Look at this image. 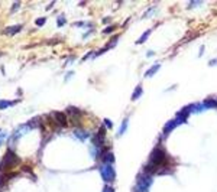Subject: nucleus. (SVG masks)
I'll list each match as a JSON object with an SVG mask.
<instances>
[{
	"label": "nucleus",
	"mask_w": 217,
	"mask_h": 192,
	"mask_svg": "<svg viewBox=\"0 0 217 192\" xmlns=\"http://www.w3.org/2000/svg\"><path fill=\"white\" fill-rule=\"evenodd\" d=\"M52 117L55 118V122L58 123V126L59 127H67V124H68V118H67V114H64V113H54L52 114Z\"/></svg>",
	"instance_id": "obj_5"
},
{
	"label": "nucleus",
	"mask_w": 217,
	"mask_h": 192,
	"mask_svg": "<svg viewBox=\"0 0 217 192\" xmlns=\"http://www.w3.org/2000/svg\"><path fill=\"white\" fill-rule=\"evenodd\" d=\"M5 139H6V134L5 133H2V134H0V146H2V143L5 142Z\"/></svg>",
	"instance_id": "obj_26"
},
{
	"label": "nucleus",
	"mask_w": 217,
	"mask_h": 192,
	"mask_svg": "<svg viewBox=\"0 0 217 192\" xmlns=\"http://www.w3.org/2000/svg\"><path fill=\"white\" fill-rule=\"evenodd\" d=\"M104 124H106V127H107V129H112V127H113V123L110 122L108 118H104Z\"/></svg>",
	"instance_id": "obj_21"
},
{
	"label": "nucleus",
	"mask_w": 217,
	"mask_h": 192,
	"mask_svg": "<svg viewBox=\"0 0 217 192\" xmlns=\"http://www.w3.org/2000/svg\"><path fill=\"white\" fill-rule=\"evenodd\" d=\"M154 55H155V52H154V51H149L146 54V56H154Z\"/></svg>",
	"instance_id": "obj_28"
},
{
	"label": "nucleus",
	"mask_w": 217,
	"mask_h": 192,
	"mask_svg": "<svg viewBox=\"0 0 217 192\" xmlns=\"http://www.w3.org/2000/svg\"><path fill=\"white\" fill-rule=\"evenodd\" d=\"M64 23H65V19H64V16H59V18H58V26H62Z\"/></svg>",
	"instance_id": "obj_23"
},
{
	"label": "nucleus",
	"mask_w": 217,
	"mask_h": 192,
	"mask_svg": "<svg viewBox=\"0 0 217 192\" xmlns=\"http://www.w3.org/2000/svg\"><path fill=\"white\" fill-rule=\"evenodd\" d=\"M155 10H156V7H152V9L146 10V13H143V16H142V18H143V19H145V18H151L152 14H155Z\"/></svg>",
	"instance_id": "obj_18"
},
{
	"label": "nucleus",
	"mask_w": 217,
	"mask_h": 192,
	"mask_svg": "<svg viewBox=\"0 0 217 192\" xmlns=\"http://www.w3.org/2000/svg\"><path fill=\"white\" fill-rule=\"evenodd\" d=\"M203 52H204V48H203V46H201V48H200V52H198V55L201 56V55H203Z\"/></svg>",
	"instance_id": "obj_29"
},
{
	"label": "nucleus",
	"mask_w": 217,
	"mask_h": 192,
	"mask_svg": "<svg viewBox=\"0 0 217 192\" xmlns=\"http://www.w3.org/2000/svg\"><path fill=\"white\" fill-rule=\"evenodd\" d=\"M114 30V26H108V28L104 29V33H110V32H113Z\"/></svg>",
	"instance_id": "obj_24"
},
{
	"label": "nucleus",
	"mask_w": 217,
	"mask_h": 192,
	"mask_svg": "<svg viewBox=\"0 0 217 192\" xmlns=\"http://www.w3.org/2000/svg\"><path fill=\"white\" fill-rule=\"evenodd\" d=\"M16 101H7V100H0V110H5L9 106H13Z\"/></svg>",
	"instance_id": "obj_14"
},
{
	"label": "nucleus",
	"mask_w": 217,
	"mask_h": 192,
	"mask_svg": "<svg viewBox=\"0 0 217 192\" xmlns=\"http://www.w3.org/2000/svg\"><path fill=\"white\" fill-rule=\"evenodd\" d=\"M19 162L20 160H19V158H18V155H16L12 149H9L7 152H6L5 158H3L2 162H0V174H3V170L12 168V166H14V165H18Z\"/></svg>",
	"instance_id": "obj_2"
},
{
	"label": "nucleus",
	"mask_w": 217,
	"mask_h": 192,
	"mask_svg": "<svg viewBox=\"0 0 217 192\" xmlns=\"http://www.w3.org/2000/svg\"><path fill=\"white\" fill-rule=\"evenodd\" d=\"M203 106L206 110H208V108H211V107H217V101L214 98H208L203 103Z\"/></svg>",
	"instance_id": "obj_13"
},
{
	"label": "nucleus",
	"mask_w": 217,
	"mask_h": 192,
	"mask_svg": "<svg viewBox=\"0 0 217 192\" xmlns=\"http://www.w3.org/2000/svg\"><path fill=\"white\" fill-rule=\"evenodd\" d=\"M191 114L190 113V108L188 107H185V108H182L181 111L177 114V117L174 118L175 122H177V124H181V123H185L187 122V118H188V116Z\"/></svg>",
	"instance_id": "obj_6"
},
{
	"label": "nucleus",
	"mask_w": 217,
	"mask_h": 192,
	"mask_svg": "<svg viewBox=\"0 0 217 192\" xmlns=\"http://www.w3.org/2000/svg\"><path fill=\"white\" fill-rule=\"evenodd\" d=\"M175 126H178V124H177V122H175V120H171V122H168L165 124V127H164V134H168V133H170V131H172L175 129Z\"/></svg>",
	"instance_id": "obj_10"
},
{
	"label": "nucleus",
	"mask_w": 217,
	"mask_h": 192,
	"mask_svg": "<svg viewBox=\"0 0 217 192\" xmlns=\"http://www.w3.org/2000/svg\"><path fill=\"white\" fill-rule=\"evenodd\" d=\"M141 95H142V85H137L136 88H135V93H133V95H132V100L135 101V100H137Z\"/></svg>",
	"instance_id": "obj_15"
},
{
	"label": "nucleus",
	"mask_w": 217,
	"mask_h": 192,
	"mask_svg": "<svg viewBox=\"0 0 217 192\" xmlns=\"http://www.w3.org/2000/svg\"><path fill=\"white\" fill-rule=\"evenodd\" d=\"M170 162H172V159L166 155L165 149H164L162 146H156L155 149L152 150L151 156H149V162H148V165L143 166V170H142V172L152 176V175L156 174L158 169L170 166Z\"/></svg>",
	"instance_id": "obj_1"
},
{
	"label": "nucleus",
	"mask_w": 217,
	"mask_h": 192,
	"mask_svg": "<svg viewBox=\"0 0 217 192\" xmlns=\"http://www.w3.org/2000/svg\"><path fill=\"white\" fill-rule=\"evenodd\" d=\"M100 174H101V178L104 179V182H112L114 181V168L113 165H104L101 163L100 165Z\"/></svg>",
	"instance_id": "obj_4"
},
{
	"label": "nucleus",
	"mask_w": 217,
	"mask_h": 192,
	"mask_svg": "<svg viewBox=\"0 0 217 192\" xmlns=\"http://www.w3.org/2000/svg\"><path fill=\"white\" fill-rule=\"evenodd\" d=\"M216 101H217V98H216Z\"/></svg>",
	"instance_id": "obj_30"
},
{
	"label": "nucleus",
	"mask_w": 217,
	"mask_h": 192,
	"mask_svg": "<svg viewBox=\"0 0 217 192\" xmlns=\"http://www.w3.org/2000/svg\"><path fill=\"white\" fill-rule=\"evenodd\" d=\"M45 22H47V19H45V18H38V19H36V25H38V26L45 25Z\"/></svg>",
	"instance_id": "obj_19"
},
{
	"label": "nucleus",
	"mask_w": 217,
	"mask_h": 192,
	"mask_svg": "<svg viewBox=\"0 0 217 192\" xmlns=\"http://www.w3.org/2000/svg\"><path fill=\"white\" fill-rule=\"evenodd\" d=\"M65 114H70V117H72L74 118V122H76L77 118H80L81 111L77 107H68L67 108V111H65Z\"/></svg>",
	"instance_id": "obj_8"
},
{
	"label": "nucleus",
	"mask_w": 217,
	"mask_h": 192,
	"mask_svg": "<svg viewBox=\"0 0 217 192\" xmlns=\"http://www.w3.org/2000/svg\"><path fill=\"white\" fill-rule=\"evenodd\" d=\"M74 134H76V137H78L81 142H84V140L88 139V133L84 131V130H81V129H77V130L74 131Z\"/></svg>",
	"instance_id": "obj_11"
},
{
	"label": "nucleus",
	"mask_w": 217,
	"mask_h": 192,
	"mask_svg": "<svg viewBox=\"0 0 217 192\" xmlns=\"http://www.w3.org/2000/svg\"><path fill=\"white\" fill-rule=\"evenodd\" d=\"M208 65H210V66L217 65V59H213V61H210V62H208Z\"/></svg>",
	"instance_id": "obj_27"
},
{
	"label": "nucleus",
	"mask_w": 217,
	"mask_h": 192,
	"mask_svg": "<svg viewBox=\"0 0 217 192\" xmlns=\"http://www.w3.org/2000/svg\"><path fill=\"white\" fill-rule=\"evenodd\" d=\"M101 163L104 165H113L114 163V155L112 152H106L101 158Z\"/></svg>",
	"instance_id": "obj_7"
},
{
	"label": "nucleus",
	"mask_w": 217,
	"mask_h": 192,
	"mask_svg": "<svg viewBox=\"0 0 217 192\" xmlns=\"http://www.w3.org/2000/svg\"><path fill=\"white\" fill-rule=\"evenodd\" d=\"M159 68H161V64H158V62H156L155 65H152V66H151V70L145 72V77L148 78V77H152V75H155L156 72H158V70H159Z\"/></svg>",
	"instance_id": "obj_12"
},
{
	"label": "nucleus",
	"mask_w": 217,
	"mask_h": 192,
	"mask_svg": "<svg viewBox=\"0 0 217 192\" xmlns=\"http://www.w3.org/2000/svg\"><path fill=\"white\" fill-rule=\"evenodd\" d=\"M19 7H20V3H19V2H16V3L13 5V7H12V13H14V12L19 9Z\"/></svg>",
	"instance_id": "obj_22"
},
{
	"label": "nucleus",
	"mask_w": 217,
	"mask_h": 192,
	"mask_svg": "<svg viewBox=\"0 0 217 192\" xmlns=\"http://www.w3.org/2000/svg\"><path fill=\"white\" fill-rule=\"evenodd\" d=\"M201 5H203L201 2H191V3L188 5V9H191V7H195V6H201Z\"/></svg>",
	"instance_id": "obj_20"
},
{
	"label": "nucleus",
	"mask_w": 217,
	"mask_h": 192,
	"mask_svg": "<svg viewBox=\"0 0 217 192\" xmlns=\"http://www.w3.org/2000/svg\"><path fill=\"white\" fill-rule=\"evenodd\" d=\"M103 192H114V191H113V188H112V186L106 185V186H104V191H103Z\"/></svg>",
	"instance_id": "obj_25"
},
{
	"label": "nucleus",
	"mask_w": 217,
	"mask_h": 192,
	"mask_svg": "<svg viewBox=\"0 0 217 192\" xmlns=\"http://www.w3.org/2000/svg\"><path fill=\"white\" fill-rule=\"evenodd\" d=\"M128 122H129V118H125L122 123V127H120V130H119V136H122L125 131L128 130Z\"/></svg>",
	"instance_id": "obj_16"
},
{
	"label": "nucleus",
	"mask_w": 217,
	"mask_h": 192,
	"mask_svg": "<svg viewBox=\"0 0 217 192\" xmlns=\"http://www.w3.org/2000/svg\"><path fill=\"white\" fill-rule=\"evenodd\" d=\"M152 185V176L141 172L137 175V181H136V186L133 192H149V188Z\"/></svg>",
	"instance_id": "obj_3"
},
{
	"label": "nucleus",
	"mask_w": 217,
	"mask_h": 192,
	"mask_svg": "<svg viewBox=\"0 0 217 192\" xmlns=\"http://www.w3.org/2000/svg\"><path fill=\"white\" fill-rule=\"evenodd\" d=\"M151 32H152L151 29H149V30H146V32H145V33H143V35H142V38H141V39L137 41V43H143V42H145V41H146V39H148V38H149V35H151Z\"/></svg>",
	"instance_id": "obj_17"
},
{
	"label": "nucleus",
	"mask_w": 217,
	"mask_h": 192,
	"mask_svg": "<svg viewBox=\"0 0 217 192\" xmlns=\"http://www.w3.org/2000/svg\"><path fill=\"white\" fill-rule=\"evenodd\" d=\"M23 28V26H22V25H16V26H12V28H7L5 30V33L6 35H9V36H13V35H16V33L19 32L20 29Z\"/></svg>",
	"instance_id": "obj_9"
}]
</instances>
